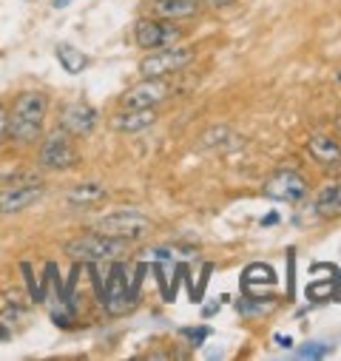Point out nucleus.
<instances>
[{
    "instance_id": "f257e3e1",
    "label": "nucleus",
    "mask_w": 341,
    "mask_h": 361,
    "mask_svg": "<svg viewBox=\"0 0 341 361\" xmlns=\"http://www.w3.org/2000/svg\"><path fill=\"white\" fill-rule=\"evenodd\" d=\"M49 114V97L43 92H23L9 109V137L18 145H35L43 134Z\"/></svg>"
},
{
    "instance_id": "f03ea898",
    "label": "nucleus",
    "mask_w": 341,
    "mask_h": 361,
    "mask_svg": "<svg viewBox=\"0 0 341 361\" xmlns=\"http://www.w3.org/2000/svg\"><path fill=\"white\" fill-rule=\"evenodd\" d=\"M131 242L128 239H117V236H106V233H82L74 236L71 242H66V253L71 262H82V264H100V262H117L123 256H128Z\"/></svg>"
},
{
    "instance_id": "7ed1b4c3",
    "label": "nucleus",
    "mask_w": 341,
    "mask_h": 361,
    "mask_svg": "<svg viewBox=\"0 0 341 361\" xmlns=\"http://www.w3.org/2000/svg\"><path fill=\"white\" fill-rule=\"evenodd\" d=\"M142 274H145V264H140L137 270V276L128 279V270L125 264L117 259L114 267H111V274L106 279V288H103V307L108 316H125L134 310L137 299H140V282H142Z\"/></svg>"
},
{
    "instance_id": "20e7f679",
    "label": "nucleus",
    "mask_w": 341,
    "mask_h": 361,
    "mask_svg": "<svg viewBox=\"0 0 341 361\" xmlns=\"http://www.w3.org/2000/svg\"><path fill=\"white\" fill-rule=\"evenodd\" d=\"M37 162L46 171H71V168H77L80 151H77L71 134L63 131V128L46 134L43 142H40V151H37Z\"/></svg>"
},
{
    "instance_id": "39448f33",
    "label": "nucleus",
    "mask_w": 341,
    "mask_h": 361,
    "mask_svg": "<svg viewBox=\"0 0 341 361\" xmlns=\"http://www.w3.org/2000/svg\"><path fill=\"white\" fill-rule=\"evenodd\" d=\"M94 231L97 233H106V236L137 242V239H142V236L151 233V219L142 211H137V208H125V211H114V214L97 219Z\"/></svg>"
},
{
    "instance_id": "423d86ee",
    "label": "nucleus",
    "mask_w": 341,
    "mask_h": 361,
    "mask_svg": "<svg viewBox=\"0 0 341 361\" xmlns=\"http://www.w3.org/2000/svg\"><path fill=\"white\" fill-rule=\"evenodd\" d=\"M182 29L174 26V20H159V18H142L134 23V43L145 51L168 49L182 40Z\"/></svg>"
},
{
    "instance_id": "0eeeda50",
    "label": "nucleus",
    "mask_w": 341,
    "mask_h": 361,
    "mask_svg": "<svg viewBox=\"0 0 341 361\" xmlns=\"http://www.w3.org/2000/svg\"><path fill=\"white\" fill-rule=\"evenodd\" d=\"M188 63H194V49L177 43V46L151 51V54L140 63V74H142V77H168V74L182 71Z\"/></svg>"
},
{
    "instance_id": "6e6552de",
    "label": "nucleus",
    "mask_w": 341,
    "mask_h": 361,
    "mask_svg": "<svg viewBox=\"0 0 341 361\" xmlns=\"http://www.w3.org/2000/svg\"><path fill=\"white\" fill-rule=\"evenodd\" d=\"M265 197L279 200V202H302L307 197V179L299 171H279L265 183Z\"/></svg>"
},
{
    "instance_id": "1a4fd4ad",
    "label": "nucleus",
    "mask_w": 341,
    "mask_h": 361,
    "mask_svg": "<svg viewBox=\"0 0 341 361\" xmlns=\"http://www.w3.org/2000/svg\"><path fill=\"white\" fill-rule=\"evenodd\" d=\"M168 94H170V85L165 82V77H142V82L131 85L123 94V106L125 109H154Z\"/></svg>"
},
{
    "instance_id": "9d476101",
    "label": "nucleus",
    "mask_w": 341,
    "mask_h": 361,
    "mask_svg": "<svg viewBox=\"0 0 341 361\" xmlns=\"http://www.w3.org/2000/svg\"><path fill=\"white\" fill-rule=\"evenodd\" d=\"M43 197V185L40 183H18V185H6L0 188V214H23L26 208H32L37 200Z\"/></svg>"
},
{
    "instance_id": "9b49d317",
    "label": "nucleus",
    "mask_w": 341,
    "mask_h": 361,
    "mask_svg": "<svg viewBox=\"0 0 341 361\" xmlns=\"http://www.w3.org/2000/svg\"><path fill=\"white\" fill-rule=\"evenodd\" d=\"M60 128L68 131L71 137H85L97 128V111L89 106V103H68L63 109V117H60Z\"/></svg>"
},
{
    "instance_id": "f8f14e48",
    "label": "nucleus",
    "mask_w": 341,
    "mask_h": 361,
    "mask_svg": "<svg viewBox=\"0 0 341 361\" xmlns=\"http://www.w3.org/2000/svg\"><path fill=\"white\" fill-rule=\"evenodd\" d=\"M154 123H156V111L154 109H125L123 106V111H117L111 117V128L117 134H140V131L151 128Z\"/></svg>"
},
{
    "instance_id": "ddd939ff",
    "label": "nucleus",
    "mask_w": 341,
    "mask_h": 361,
    "mask_svg": "<svg viewBox=\"0 0 341 361\" xmlns=\"http://www.w3.org/2000/svg\"><path fill=\"white\" fill-rule=\"evenodd\" d=\"M202 0H151V12L159 20H185L199 12Z\"/></svg>"
},
{
    "instance_id": "4468645a",
    "label": "nucleus",
    "mask_w": 341,
    "mask_h": 361,
    "mask_svg": "<svg viewBox=\"0 0 341 361\" xmlns=\"http://www.w3.org/2000/svg\"><path fill=\"white\" fill-rule=\"evenodd\" d=\"M307 154L318 165H338L341 162V145H338V140L324 137V134H316V137L307 140Z\"/></svg>"
},
{
    "instance_id": "2eb2a0df",
    "label": "nucleus",
    "mask_w": 341,
    "mask_h": 361,
    "mask_svg": "<svg viewBox=\"0 0 341 361\" xmlns=\"http://www.w3.org/2000/svg\"><path fill=\"white\" fill-rule=\"evenodd\" d=\"M316 211H318V216H327V219L341 216V179L338 183H327V185L318 188Z\"/></svg>"
},
{
    "instance_id": "dca6fc26",
    "label": "nucleus",
    "mask_w": 341,
    "mask_h": 361,
    "mask_svg": "<svg viewBox=\"0 0 341 361\" xmlns=\"http://www.w3.org/2000/svg\"><path fill=\"white\" fill-rule=\"evenodd\" d=\"M66 200L71 205H94V202H103L106 200V188L100 183H82V185H74Z\"/></svg>"
},
{
    "instance_id": "f3484780",
    "label": "nucleus",
    "mask_w": 341,
    "mask_h": 361,
    "mask_svg": "<svg viewBox=\"0 0 341 361\" xmlns=\"http://www.w3.org/2000/svg\"><path fill=\"white\" fill-rule=\"evenodd\" d=\"M54 57H57V63L63 66V71H68V74H80L85 66H89V57H85L80 49L68 46V43H60V46L54 49Z\"/></svg>"
},
{
    "instance_id": "a211bd4d",
    "label": "nucleus",
    "mask_w": 341,
    "mask_h": 361,
    "mask_svg": "<svg viewBox=\"0 0 341 361\" xmlns=\"http://www.w3.org/2000/svg\"><path fill=\"white\" fill-rule=\"evenodd\" d=\"M242 282H244V288H250V285H276V274H273L271 264L256 262V264H247L244 267Z\"/></svg>"
},
{
    "instance_id": "6ab92c4d",
    "label": "nucleus",
    "mask_w": 341,
    "mask_h": 361,
    "mask_svg": "<svg viewBox=\"0 0 341 361\" xmlns=\"http://www.w3.org/2000/svg\"><path fill=\"white\" fill-rule=\"evenodd\" d=\"M307 296L316 299V302H327V299L338 296V288H335V282H316V285L307 288Z\"/></svg>"
},
{
    "instance_id": "aec40b11",
    "label": "nucleus",
    "mask_w": 341,
    "mask_h": 361,
    "mask_svg": "<svg viewBox=\"0 0 341 361\" xmlns=\"http://www.w3.org/2000/svg\"><path fill=\"white\" fill-rule=\"evenodd\" d=\"M327 353H330V344H324V341H310L307 347L299 350L302 358H324Z\"/></svg>"
},
{
    "instance_id": "412c9836",
    "label": "nucleus",
    "mask_w": 341,
    "mask_h": 361,
    "mask_svg": "<svg viewBox=\"0 0 341 361\" xmlns=\"http://www.w3.org/2000/svg\"><path fill=\"white\" fill-rule=\"evenodd\" d=\"M20 270H23V276H26V288H29V296H32L35 302H43L40 285H37V282H35V276H32V267H29V262H23V264H20Z\"/></svg>"
},
{
    "instance_id": "4be33fe9",
    "label": "nucleus",
    "mask_w": 341,
    "mask_h": 361,
    "mask_svg": "<svg viewBox=\"0 0 341 361\" xmlns=\"http://www.w3.org/2000/svg\"><path fill=\"white\" fill-rule=\"evenodd\" d=\"M6 140H9V106L0 100V148L6 145Z\"/></svg>"
},
{
    "instance_id": "5701e85b",
    "label": "nucleus",
    "mask_w": 341,
    "mask_h": 361,
    "mask_svg": "<svg viewBox=\"0 0 341 361\" xmlns=\"http://www.w3.org/2000/svg\"><path fill=\"white\" fill-rule=\"evenodd\" d=\"M182 336H188V338L194 341V347H199V344L208 338V330H205V327H199V330H182Z\"/></svg>"
},
{
    "instance_id": "b1692460",
    "label": "nucleus",
    "mask_w": 341,
    "mask_h": 361,
    "mask_svg": "<svg viewBox=\"0 0 341 361\" xmlns=\"http://www.w3.org/2000/svg\"><path fill=\"white\" fill-rule=\"evenodd\" d=\"M287 296H293V264H296V256H293V250L287 253Z\"/></svg>"
},
{
    "instance_id": "393cba45",
    "label": "nucleus",
    "mask_w": 341,
    "mask_h": 361,
    "mask_svg": "<svg viewBox=\"0 0 341 361\" xmlns=\"http://www.w3.org/2000/svg\"><path fill=\"white\" fill-rule=\"evenodd\" d=\"M202 4H208L211 9H228V6L236 4V0H202Z\"/></svg>"
},
{
    "instance_id": "a878e982",
    "label": "nucleus",
    "mask_w": 341,
    "mask_h": 361,
    "mask_svg": "<svg viewBox=\"0 0 341 361\" xmlns=\"http://www.w3.org/2000/svg\"><path fill=\"white\" fill-rule=\"evenodd\" d=\"M276 341H279V347H290V338L287 336H276Z\"/></svg>"
},
{
    "instance_id": "bb28decb",
    "label": "nucleus",
    "mask_w": 341,
    "mask_h": 361,
    "mask_svg": "<svg viewBox=\"0 0 341 361\" xmlns=\"http://www.w3.org/2000/svg\"><path fill=\"white\" fill-rule=\"evenodd\" d=\"M54 6H57V9H63V6H68V0H54Z\"/></svg>"
},
{
    "instance_id": "cd10ccee",
    "label": "nucleus",
    "mask_w": 341,
    "mask_h": 361,
    "mask_svg": "<svg viewBox=\"0 0 341 361\" xmlns=\"http://www.w3.org/2000/svg\"><path fill=\"white\" fill-rule=\"evenodd\" d=\"M338 128H341V117H338Z\"/></svg>"
}]
</instances>
